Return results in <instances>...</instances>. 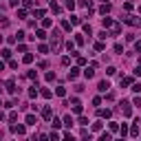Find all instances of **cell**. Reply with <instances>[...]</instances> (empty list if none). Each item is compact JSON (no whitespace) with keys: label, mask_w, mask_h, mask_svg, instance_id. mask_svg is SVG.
Masks as SVG:
<instances>
[{"label":"cell","mask_w":141,"mask_h":141,"mask_svg":"<svg viewBox=\"0 0 141 141\" xmlns=\"http://www.w3.org/2000/svg\"><path fill=\"white\" fill-rule=\"evenodd\" d=\"M51 48H53V53H57L60 48H62V35H60V31H53V35H51Z\"/></svg>","instance_id":"obj_1"},{"label":"cell","mask_w":141,"mask_h":141,"mask_svg":"<svg viewBox=\"0 0 141 141\" xmlns=\"http://www.w3.org/2000/svg\"><path fill=\"white\" fill-rule=\"evenodd\" d=\"M121 20H124L126 24H130V27H139V24H141V20H139V18H134V16H124Z\"/></svg>","instance_id":"obj_2"},{"label":"cell","mask_w":141,"mask_h":141,"mask_svg":"<svg viewBox=\"0 0 141 141\" xmlns=\"http://www.w3.org/2000/svg\"><path fill=\"white\" fill-rule=\"evenodd\" d=\"M119 106H121V113H124V115H126V117H130V113H132V108H130V104H128V101H121V104H119Z\"/></svg>","instance_id":"obj_3"},{"label":"cell","mask_w":141,"mask_h":141,"mask_svg":"<svg viewBox=\"0 0 141 141\" xmlns=\"http://www.w3.org/2000/svg\"><path fill=\"white\" fill-rule=\"evenodd\" d=\"M101 24H104V29H113V18H104V20H101Z\"/></svg>","instance_id":"obj_4"},{"label":"cell","mask_w":141,"mask_h":141,"mask_svg":"<svg viewBox=\"0 0 141 141\" xmlns=\"http://www.w3.org/2000/svg\"><path fill=\"white\" fill-rule=\"evenodd\" d=\"M42 117H44V119H53V110H51V108L46 106L44 110H42Z\"/></svg>","instance_id":"obj_5"},{"label":"cell","mask_w":141,"mask_h":141,"mask_svg":"<svg viewBox=\"0 0 141 141\" xmlns=\"http://www.w3.org/2000/svg\"><path fill=\"white\" fill-rule=\"evenodd\" d=\"M119 33H121V24L115 22V24H113V29H110V35H119Z\"/></svg>","instance_id":"obj_6"},{"label":"cell","mask_w":141,"mask_h":141,"mask_svg":"<svg viewBox=\"0 0 141 141\" xmlns=\"http://www.w3.org/2000/svg\"><path fill=\"white\" fill-rule=\"evenodd\" d=\"M7 90H9V93H18V88H16V82H13V79H9V82H7Z\"/></svg>","instance_id":"obj_7"},{"label":"cell","mask_w":141,"mask_h":141,"mask_svg":"<svg viewBox=\"0 0 141 141\" xmlns=\"http://www.w3.org/2000/svg\"><path fill=\"white\" fill-rule=\"evenodd\" d=\"M97 88H99V93H106V90L110 88V84L106 82V79H104V82H99V86H97Z\"/></svg>","instance_id":"obj_8"},{"label":"cell","mask_w":141,"mask_h":141,"mask_svg":"<svg viewBox=\"0 0 141 141\" xmlns=\"http://www.w3.org/2000/svg\"><path fill=\"white\" fill-rule=\"evenodd\" d=\"M84 77H86V79H93V77H95V69H86V71H84Z\"/></svg>","instance_id":"obj_9"},{"label":"cell","mask_w":141,"mask_h":141,"mask_svg":"<svg viewBox=\"0 0 141 141\" xmlns=\"http://www.w3.org/2000/svg\"><path fill=\"white\" fill-rule=\"evenodd\" d=\"M11 132H16V134H24V126H11Z\"/></svg>","instance_id":"obj_10"},{"label":"cell","mask_w":141,"mask_h":141,"mask_svg":"<svg viewBox=\"0 0 141 141\" xmlns=\"http://www.w3.org/2000/svg\"><path fill=\"white\" fill-rule=\"evenodd\" d=\"M97 115H99V117H110V115H113V110H110V108H106V110H97Z\"/></svg>","instance_id":"obj_11"},{"label":"cell","mask_w":141,"mask_h":141,"mask_svg":"<svg viewBox=\"0 0 141 141\" xmlns=\"http://www.w3.org/2000/svg\"><path fill=\"white\" fill-rule=\"evenodd\" d=\"M77 75H79V69H71L69 71V79H77Z\"/></svg>","instance_id":"obj_12"},{"label":"cell","mask_w":141,"mask_h":141,"mask_svg":"<svg viewBox=\"0 0 141 141\" xmlns=\"http://www.w3.org/2000/svg\"><path fill=\"white\" fill-rule=\"evenodd\" d=\"M35 121H38V119H35V115H27V124L29 126H35Z\"/></svg>","instance_id":"obj_13"},{"label":"cell","mask_w":141,"mask_h":141,"mask_svg":"<svg viewBox=\"0 0 141 141\" xmlns=\"http://www.w3.org/2000/svg\"><path fill=\"white\" fill-rule=\"evenodd\" d=\"M22 62H24V64H31V62H33V55H31V53H27V55L22 57Z\"/></svg>","instance_id":"obj_14"},{"label":"cell","mask_w":141,"mask_h":141,"mask_svg":"<svg viewBox=\"0 0 141 141\" xmlns=\"http://www.w3.org/2000/svg\"><path fill=\"white\" fill-rule=\"evenodd\" d=\"M0 27H9V18H4V16H0Z\"/></svg>","instance_id":"obj_15"},{"label":"cell","mask_w":141,"mask_h":141,"mask_svg":"<svg viewBox=\"0 0 141 141\" xmlns=\"http://www.w3.org/2000/svg\"><path fill=\"white\" fill-rule=\"evenodd\" d=\"M51 11H53V13H60L62 7H60V4H55V2H51Z\"/></svg>","instance_id":"obj_16"},{"label":"cell","mask_w":141,"mask_h":141,"mask_svg":"<svg viewBox=\"0 0 141 141\" xmlns=\"http://www.w3.org/2000/svg\"><path fill=\"white\" fill-rule=\"evenodd\" d=\"M99 141H113V137H110V132H104L101 137H99Z\"/></svg>","instance_id":"obj_17"},{"label":"cell","mask_w":141,"mask_h":141,"mask_svg":"<svg viewBox=\"0 0 141 141\" xmlns=\"http://www.w3.org/2000/svg\"><path fill=\"white\" fill-rule=\"evenodd\" d=\"M128 84H132V77H121V86H128Z\"/></svg>","instance_id":"obj_18"},{"label":"cell","mask_w":141,"mask_h":141,"mask_svg":"<svg viewBox=\"0 0 141 141\" xmlns=\"http://www.w3.org/2000/svg\"><path fill=\"white\" fill-rule=\"evenodd\" d=\"M55 93H57L60 97H64V95H66V88H64V86H57V90H55Z\"/></svg>","instance_id":"obj_19"},{"label":"cell","mask_w":141,"mask_h":141,"mask_svg":"<svg viewBox=\"0 0 141 141\" xmlns=\"http://www.w3.org/2000/svg\"><path fill=\"white\" fill-rule=\"evenodd\" d=\"M64 126H69V128L73 126V117H71V115H69V117H64Z\"/></svg>","instance_id":"obj_20"},{"label":"cell","mask_w":141,"mask_h":141,"mask_svg":"<svg viewBox=\"0 0 141 141\" xmlns=\"http://www.w3.org/2000/svg\"><path fill=\"white\" fill-rule=\"evenodd\" d=\"M35 38H40V40H44V38H46V33H44V31H42V29H40V31H35Z\"/></svg>","instance_id":"obj_21"},{"label":"cell","mask_w":141,"mask_h":141,"mask_svg":"<svg viewBox=\"0 0 141 141\" xmlns=\"http://www.w3.org/2000/svg\"><path fill=\"white\" fill-rule=\"evenodd\" d=\"M0 55H2V57H11V51H9V48H2V51H0Z\"/></svg>","instance_id":"obj_22"},{"label":"cell","mask_w":141,"mask_h":141,"mask_svg":"<svg viewBox=\"0 0 141 141\" xmlns=\"http://www.w3.org/2000/svg\"><path fill=\"white\" fill-rule=\"evenodd\" d=\"M40 93H42V97H46V99H48V97H51V90H48V88H42Z\"/></svg>","instance_id":"obj_23"},{"label":"cell","mask_w":141,"mask_h":141,"mask_svg":"<svg viewBox=\"0 0 141 141\" xmlns=\"http://www.w3.org/2000/svg\"><path fill=\"white\" fill-rule=\"evenodd\" d=\"M108 11H110V4H104V7L99 9V13H104V16H106V13H108Z\"/></svg>","instance_id":"obj_24"},{"label":"cell","mask_w":141,"mask_h":141,"mask_svg":"<svg viewBox=\"0 0 141 141\" xmlns=\"http://www.w3.org/2000/svg\"><path fill=\"white\" fill-rule=\"evenodd\" d=\"M38 95V86H31V90H29V97H35Z\"/></svg>","instance_id":"obj_25"},{"label":"cell","mask_w":141,"mask_h":141,"mask_svg":"<svg viewBox=\"0 0 141 141\" xmlns=\"http://www.w3.org/2000/svg\"><path fill=\"white\" fill-rule=\"evenodd\" d=\"M117 130H119V126L115 124V121H110V132H117Z\"/></svg>","instance_id":"obj_26"},{"label":"cell","mask_w":141,"mask_h":141,"mask_svg":"<svg viewBox=\"0 0 141 141\" xmlns=\"http://www.w3.org/2000/svg\"><path fill=\"white\" fill-rule=\"evenodd\" d=\"M42 27L48 29V27H51V20H48V18H44V20H42Z\"/></svg>","instance_id":"obj_27"},{"label":"cell","mask_w":141,"mask_h":141,"mask_svg":"<svg viewBox=\"0 0 141 141\" xmlns=\"http://www.w3.org/2000/svg\"><path fill=\"white\" fill-rule=\"evenodd\" d=\"M106 73H108V75H115V73H117V69H115V66H108Z\"/></svg>","instance_id":"obj_28"},{"label":"cell","mask_w":141,"mask_h":141,"mask_svg":"<svg viewBox=\"0 0 141 141\" xmlns=\"http://www.w3.org/2000/svg\"><path fill=\"white\" fill-rule=\"evenodd\" d=\"M130 134H132V137H137V134H139V128L132 126V128H130Z\"/></svg>","instance_id":"obj_29"},{"label":"cell","mask_w":141,"mask_h":141,"mask_svg":"<svg viewBox=\"0 0 141 141\" xmlns=\"http://www.w3.org/2000/svg\"><path fill=\"white\" fill-rule=\"evenodd\" d=\"M64 141H75V137H73L71 132H66V134H64Z\"/></svg>","instance_id":"obj_30"},{"label":"cell","mask_w":141,"mask_h":141,"mask_svg":"<svg viewBox=\"0 0 141 141\" xmlns=\"http://www.w3.org/2000/svg\"><path fill=\"white\" fill-rule=\"evenodd\" d=\"M79 22H82V20H79L77 16H71V24H79Z\"/></svg>","instance_id":"obj_31"},{"label":"cell","mask_w":141,"mask_h":141,"mask_svg":"<svg viewBox=\"0 0 141 141\" xmlns=\"http://www.w3.org/2000/svg\"><path fill=\"white\" fill-rule=\"evenodd\" d=\"M16 40H18V42L24 40V31H18V33H16Z\"/></svg>","instance_id":"obj_32"},{"label":"cell","mask_w":141,"mask_h":141,"mask_svg":"<svg viewBox=\"0 0 141 141\" xmlns=\"http://www.w3.org/2000/svg\"><path fill=\"white\" fill-rule=\"evenodd\" d=\"M48 139H51V141H60V134L57 132H51V137H48Z\"/></svg>","instance_id":"obj_33"},{"label":"cell","mask_w":141,"mask_h":141,"mask_svg":"<svg viewBox=\"0 0 141 141\" xmlns=\"http://www.w3.org/2000/svg\"><path fill=\"white\" fill-rule=\"evenodd\" d=\"M84 33H88V35L93 33V29H90V24H84Z\"/></svg>","instance_id":"obj_34"},{"label":"cell","mask_w":141,"mask_h":141,"mask_svg":"<svg viewBox=\"0 0 141 141\" xmlns=\"http://www.w3.org/2000/svg\"><path fill=\"white\" fill-rule=\"evenodd\" d=\"M18 18H27V11H24V9H18Z\"/></svg>","instance_id":"obj_35"},{"label":"cell","mask_w":141,"mask_h":141,"mask_svg":"<svg viewBox=\"0 0 141 141\" xmlns=\"http://www.w3.org/2000/svg\"><path fill=\"white\" fill-rule=\"evenodd\" d=\"M95 48H97V51H104L106 46H104V42H97V44H95Z\"/></svg>","instance_id":"obj_36"},{"label":"cell","mask_w":141,"mask_h":141,"mask_svg":"<svg viewBox=\"0 0 141 141\" xmlns=\"http://www.w3.org/2000/svg\"><path fill=\"white\" fill-rule=\"evenodd\" d=\"M55 79V73H46V82H53Z\"/></svg>","instance_id":"obj_37"},{"label":"cell","mask_w":141,"mask_h":141,"mask_svg":"<svg viewBox=\"0 0 141 141\" xmlns=\"http://www.w3.org/2000/svg\"><path fill=\"white\" fill-rule=\"evenodd\" d=\"M132 90L134 93H141V84H132Z\"/></svg>","instance_id":"obj_38"},{"label":"cell","mask_w":141,"mask_h":141,"mask_svg":"<svg viewBox=\"0 0 141 141\" xmlns=\"http://www.w3.org/2000/svg\"><path fill=\"white\" fill-rule=\"evenodd\" d=\"M93 130H101V121H95V124H93Z\"/></svg>","instance_id":"obj_39"},{"label":"cell","mask_w":141,"mask_h":141,"mask_svg":"<svg viewBox=\"0 0 141 141\" xmlns=\"http://www.w3.org/2000/svg\"><path fill=\"white\" fill-rule=\"evenodd\" d=\"M62 27L66 29V31H71V22H66V20H62Z\"/></svg>","instance_id":"obj_40"},{"label":"cell","mask_w":141,"mask_h":141,"mask_svg":"<svg viewBox=\"0 0 141 141\" xmlns=\"http://www.w3.org/2000/svg\"><path fill=\"white\" fill-rule=\"evenodd\" d=\"M40 53H48V46L46 44H40Z\"/></svg>","instance_id":"obj_41"},{"label":"cell","mask_w":141,"mask_h":141,"mask_svg":"<svg viewBox=\"0 0 141 141\" xmlns=\"http://www.w3.org/2000/svg\"><path fill=\"white\" fill-rule=\"evenodd\" d=\"M134 106H139V108H141V97H134Z\"/></svg>","instance_id":"obj_42"},{"label":"cell","mask_w":141,"mask_h":141,"mask_svg":"<svg viewBox=\"0 0 141 141\" xmlns=\"http://www.w3.org/2000/svg\"><path fill=\"white\" fill-rule=\"evenodd\" d=\"M24 7H33V0H24Z\"/></svg>","instance_id":"obj_43"},{"label":"cell","mask_w":141,"mask_h":141,"mask_svg":"<svg viewBox=\"0 0 141 141\" xmlns=\"http://www.w3.org/2000/svg\"><path fill=\"white\" fill-rule=\"evenodd\" d=\"M134 75H141V66H137V69H134Z\"/></svg>","instance_id":"obj_44"},{"label":"cell","mask_w":141,"mask_h":141,"mask_svg":"<svg viewBox=\"0 0 141 141\" xmlns=\"http://www.w3.org/2000/svg\"><path fill=\"white\" fill-rule=\"evenodd\" d=\"M134 48H137V51H141V40L137 42V44H134Z\"/></svg>","instance_id":"obj_45"},{"label":"cell","mask_w":141,"mask_h":141,"mask_svg":"<svg viewBox=\"0 0 141 141\" xmlns=\"http://www.w3.org/2000/svg\"><path fill=\"white\" fill-rule=\"evenodd\" d=\"M9 4H11V7H16V4H18V0H9Z\"/></svg>","instance_id":"obj_46"},{"label":"cell","mask_w":141,"mask_h":141,"mask_svg":"<svg viewBox=\"0 0 141 141\" xmlns=\"http://www.w3.org/2000/svg\"><path fill=\"white\" fill-rule=\"evenodd\" d=\"M40 141H48V137H46V134H42V137H40Z\"/></svg>","instance_id":"obj_47"},{"label":"cell","mask_w":141,"mask_h":141,"mask_svg":"<svg viewBox=\"0 0 141 141\" xmlns=\"http://www.w3.org/2000/svg\"><path fill=\"white\" fill-rule=\"evenodd\" d=\"M0 71H4V64H2V62H0Z\"/></svg>","instance_id":"obj_48"},{"label":"cell","mask_w":141,"mask_h":141,"mask_svg":"<svg viewBox=\"0 0 141 141\" xmlns=\"http://www.w3.org/2000/svg\"><path fill=\"white\" fill-rule=\"evenodd\" d=\"M139 66H141V55H139Z\"/></svg>","instance_id":"obj_49"},{"label":"cell","mask_w":141,"mask_h":141,"mask_svg":"<svg viewBox=\"0 0 141 141\" xmlns=\"http://www.w3.org/2000/svg\"><path fill=\"white\" fill-rule=\"evenodd\" d=\"M117 141H124V139H117Z\"/></svg>","instance_id":"obj_50"},{"label":"cell","mask_w":141,"mask_h":141,"mask_svg":"<svg viewBox=\"0 0 141 141\" xmlns=\"http://www.w3.org/2000/svg\"><path fill=\"white\" fill-rule=\"evenodd\" d=\"M104 2H106V0H104Z\"/></svg>","instance_id":"obj_51"},{"label":"cell","mask_w":141,"mask_h":141,"mask_svg":"<svg viewBox=\"0 0 141 141\" xmlns=\"http://www.w3.org/2000/svg\"><path fill=\"white\" fill-rule=\"evenodd\" d=\"M139 121H141V119H139Z\"/></svg>","instance_id":"obj_52"}]
</instances>
